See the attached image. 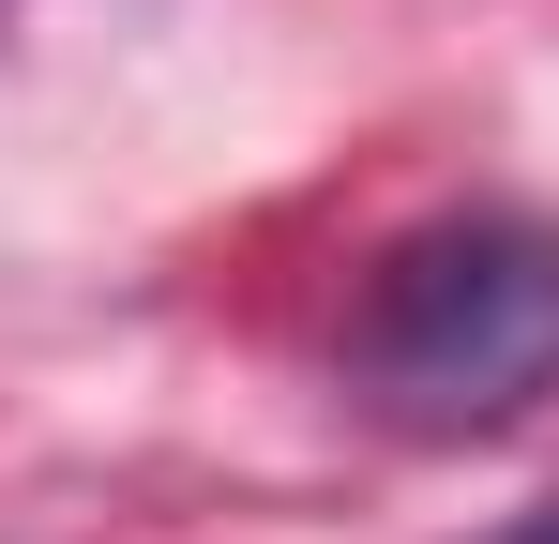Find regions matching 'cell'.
I'll use <instances>...</instances> for the list:
<instances>
[{
    "label": "cell",
    "mask_w": 559,
    "mask_h": 544,
    "mask_svg": "<svg viewBox=\"0 0 559 544\" xmlns=\"http://www.w3.org/2000/svg\"><path fill=\"white\" fill-rule=\"evenodd\" d=\"M348 393L408 439H499L559 393V227L454 212L408 227L348 303Z\"/></svg>",
    "instance_id": "6da1fadb"
},
{
    "label": "cell",
    "mask_w": 559,
    "mask_h": 544,
    "mask_svg": "<svg viewBox=\"0 0 559 544\" xmlns=\"http://www.w3.org/2000/svg\"><path fill=\"white\" fill-rule=\"evenodd\" d=\"M484 544H559V499H530V515H514V530H484Z\"/></svg>",
    "instance_id": "7a4b0ae2"
}]
</instances>
